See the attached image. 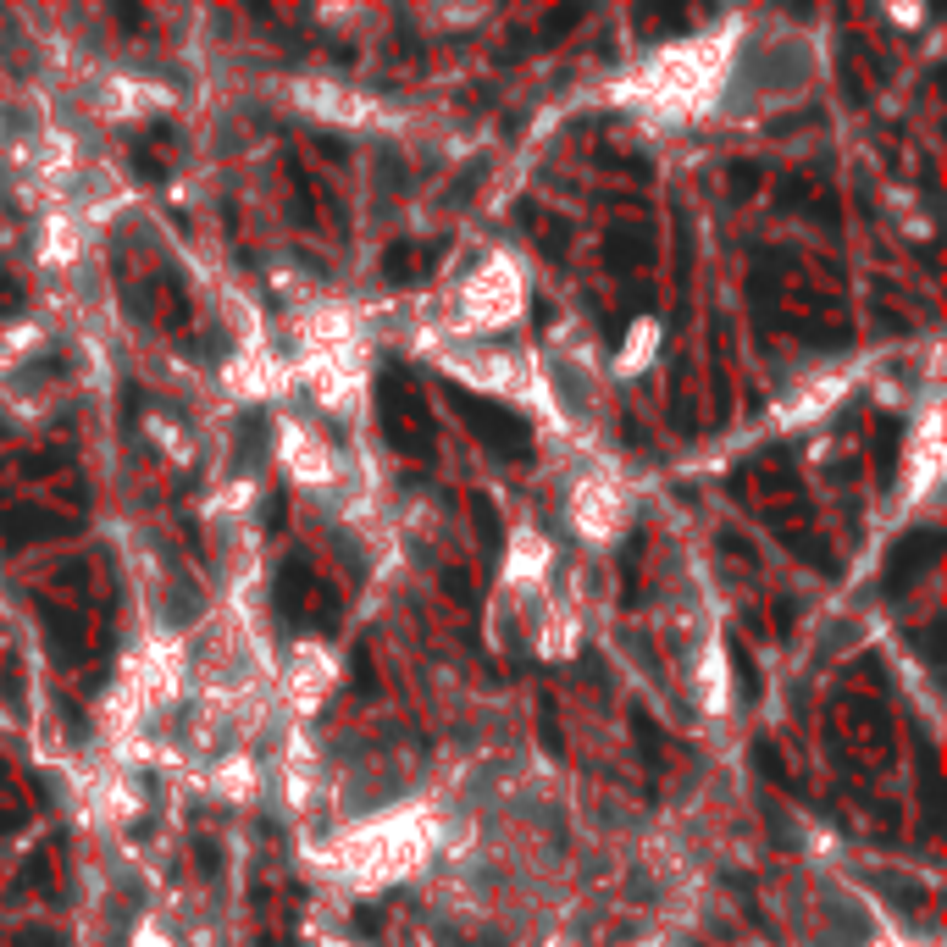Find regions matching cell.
Returning a JSON list of instances; mask_svg holds the SVG:
<instances>
[{
	"instance_id": "obj_3",
	"label": "cell",
	"mask_w": 947,
	"mask_h": 947,
	"mask_svg": "<svg viewBox=\"0 0 947 947\" xmlns=\"http://www.w3.org/2000/svg\"><path fill=\"white\" fill-rule=\"evenodd\" d=\"M936 554H942V532H914V538H903L898 543V554H892V588H898V582H914V571H920V565H931Z\"/></svg>"
},
{
	"instance_id": "obj_1",
	"label": "cell",
	"mask_w": 947,
	"mask_h": 947,
	"mask_svg": "<svg viewBox=\"0 0 947 947\" xmlns=\"http://www.w3.org/2000/svg\"><path fill=\"white\" fill-rule=\"evenodd\" d=\"M460 416L482 432V444L488 449H499V455H527V427H521L510 410L482 405V399H460Z\"/></svg>"
},
{
	"instance_id": "obj_2",
	"label": "cell",
	"mask_w": 947,
	"mask_h": 947,
	"mask_svg": "<svg viewBox=\"0 0 947 947\" xmlns=\"http://www.w3.org/2000/svg\"><path fill=\"white\" fill-rule=\"evenodd\" d=\"M388 427H394V438H399V449H410V455H427V444H432V432H427V416H421V405H416V394L410 388H399V383H388Z\"/></svg>"
},
{
	"instance_id": "obj_4",
	"label": "cell",
	"mask_w": 947,
	"mask_h": 947,
	"mask_svg": "<svg viewBox=\"0 0 947 947\" xmlns=\"http://www.w3.org/2000/svg\"><path fill=\"white\" fill-rule=\"evenodd\" d=\"M571 23H582V12H554V17H549V34H565Z\"/></svg>"
}]
</instances>
